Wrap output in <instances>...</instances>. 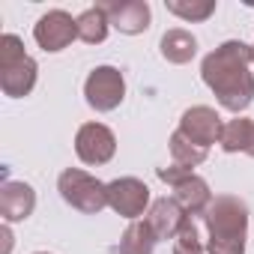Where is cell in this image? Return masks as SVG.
Returning <instances> with one entry per match:
<instances>
[{"mask_svg": "<svg viewBox=\"0 0 254 254\" xmlns=\"http://www.w3.org/2000/svg\"><path fill=\"white\" fill-rule=\"evenodd\" d=\"M251 63H254L251 45L239 39H227L203 57V66H200L203 84L215 93L221 108L242 114L251 105L254 99V75L248 72Z\"/></svg>", "mask_w": 254, "mask_h": 254, "instance_id": "obj_1", "label": "cell"}, {"mask_svg": "<svg viewBox=\"0 0 254 254\" xmlns=\"http://www.w3.org/2000/svg\"><path fill=\"white\" fill-rule=\"evenodd\" d=\"M206 224V251L209 254H245L248 236V206L233 194L212 197L209 209L203 212Z\"/></svg>", "mask_w": 254, "mask_h": 254, "instance_id": "obj_2", "label": "cell"}, {"mask_svg": "<svg viewBox=\"0 0 254 254\" xmlns=\"http://www.w3.org/2000/svg\"><path fill=\"white\" fill-rule=\"evenodd\" d=\"M57 191L72 209L87 212V215H96L108 206V186L81 168H66L57 180Z\"/></svg>", "mask_w": 254, "mask_h": 254, "instance_id": "obj_3", "label": "cell"}, {"mask_svg": "<svg viewBox=\"0 0 254 254\" xmlns=\"http://www.w3.org/2000/svg\"><path fill=\"white\" fill-rule=\"evenodd\" d=\"M84 99L93 111L108 114L126 99V78L117 66H96L84 81Z\"/></svg>", "mask_w": 254, "mask_h": 254, "instance_id": "obj_4", "label": "cell"}, {"mask_svg": "<svg viewBox=\"0 0 254 254\" xmlns=\"http://www.w3.org/2000/svg\"><path fill=\"white\" fill-rule=\"evenodd\" d=\"M108 206L123 218L138 221L144 215V209L153 206L147 183H141L138 177H120V180L108 183Z\"/></svg>", "mask_w": 254, "mask_h": 254, "instance_id": "obj_5", "label": "cell"}, {"mask_svg": "<svg viewBox=\"0 0 254 254\" xmlns=\"http://www.w3.org/2000/svg\"><path fill=\"white\" fill-rule=\"evenodd\" d=\"M75 153L84 165H108L117 153V138L102 123H84L75 135Z\"/></svg>", "mask_w": 254, "mask_h": 254, "instance_id": "obj_6", "label": "cell"}, {"mask_svg": "<svg viewBox=\"0 0 254 254\" xmlns=\"http://www.w3.org/2000/svg\"><path fill=\"white\" fill-rule=\"evenodd\" d=\"M33 39L42 51H63L72 45V39H78V18H72L63 9H51L45 12L36 27H33Z\"/></svg>", "mask_w": 254, "mask_h": 254, "instance_id": "obj_7", "label": "cell"}, {"mask_svg": "<svg viewBox=\"0 0 254 254\" xmlns=\"http://www.w3.org/2000/svg\"><path fill=\"white\" fill-rule=\"evenodd\" d=\"M180 132H183L191 144L209 150L212 144H221L224 123H221V117H218L212 108H206V105H194V108H189V111L180 117Z\"/></svg>", "mask_w": 254, "mask_h": 254, "instance_id": "obj_8", "label": "cell"}, {"mask_svg": "<svg viewBox=\"0 0 254 254\" xmlns=\"http://www.w3.org/2000/svg\"><path fill=\"white\" fill-rule=\"evenodd\" d=\"M99 9L108 15L111 27H117L126 36H138L150 27V3L147 0H114V3H99Z\"/></svg>", "mask_w": 254, "mask_h": 254, "instance_id": "obj_9", "label": "cell"}, {"mask_svg": "<svg viewBox=\"0 0 254 254\" xmlns=\"http://www.w3.org/2000/svg\"><path fill=\"white\" fill-rule=\"evenodd\" d=\"M33 209H36V191L27 183L3 180V186H0V215H3V221L6 224L24 221L33 215Z\"/></svg>", "mask_w": 254, "mask_h": 254, "instance_id": "obj_10", "label": "cell"}, {"mask_svg": "<svg viewBox=\"0 0 254 254\" xmlns=\"http://www.w3.org/2000/svg\"><path fill=\"white\" fill-rule=\"evenodd\" d=\"M186 218H189L186 209L174 197H159V200H153V206H150V212H147L144 221L150 224V230L162 242V239H177V233L183 230Z\"/></svg>", "mask_w": 254, "mask_h": 254, "instance_id": "obj_11", "label": "cell"}, {"mask_svg": "<svg viewBox=\"0 0 254 254\" xmlns=\"http://www.w3.org/2000/svg\"><path fill=\"white\" fill-rule=\"evenodd\" d=\"M174 200L186 209V215H203L212 203V191H209V183L197 174L186 177L180 186H174Z\"/></svg>", "mask_w": 254, "mask_h": 254, "instance_id": "obj_12", "label": "cell"}, {"mask_svg": "<svg viewBox=\"0 0 254 254\" xmlns=\"http://www.w3.org/2000/svg\"><path fill=\"white\" fill-rule=\"evenodd\" d=\"M36 72H39V66H36V60L27 54L21 63H15V66H9V69H0V90H3L6 96H12V99H21V96H27V93L33 90Z\"/></svg>", "mask_w": 254, "mask_h": 254, "instance_id": "obj_13", "label": "cell"}, {"mask_svg": "<svg viewBox=\"0 0 254 254\" xmlns=\"http://www.w3.org/2000/svg\"><path fill=\"white\" fill-rule=\"evenodd\" d=\"M159 48H162V57H165L168 63H177V66H183V63H189V60L197 54V39H194L189 30H183V27H174V30H168V33L162 36Z\"/></svg>", "mask_w": 254, "mask_h": 254, "instance_id": "obj_14", "label": "cell"}, {"mask_svg": "<svg viewBox=\"0 0 254 254\" xmlns=\"http://www.w3.org/2000/svg\"><path fill=\"white\" fill-rule=\"evenodd\" d=\"M156 233L150 230L147 221H132L129 227H126L120 245H117V254H153L156 248Z\"/></svg>", "mask_w": 254, "mask_h": 254, "instance_id": "obj_15", "label": "cell"}, {"mask_svg": "<svg viewBox=\"0 0 254 254\" xmlns=\"http://www.w3.org/2000/svg\"><path fill=\"white\" fill-rule=\"evenodd\" d=\"M251 132H254V120H248V117L227 120L224 123V132H221V150L224 153H248Z\"/></svg>", "mask_w": 254, "mask_h": 254, "instance_id": "obj_16", "label": "cell"}, {"mask_svg": "<svg viewBox=\"0 0 254 254\" xmlns=\"http://www.w3.org/2000/svg\"><path fill=\"white\" fill-rule=\"evenodd\" d=\"M108 27H111V21H108V15L99 6H90V9H84L78 15V39H84L87 45L105 42L108 39Z\"/></svg>", "mask_w": 254, "mask_h": 254, "instance_id": "obj_17", "label": "cell"}, {"mask_svg": "<svg viewBox=\"0 0 254 254\" xmlns=\"http://www.w3.org/2000/svg\"><path fill=\"white\" fill-rule=\"evenodd\" d=\"M206 153L209 150H203V147H197V144H191L180 129L171 135V156H174V165H180V168H197V165H203L206 162Z\"/></svg>", "mask_w": 254, "mask_h": 254, "instance_id": "obj_18", "label": "cell"}, {"mask_svg": "<svg viewBox=\"0 0 254 254\" xmlns=\"http://www.w3.org/2000/svg\"><path fill=\"white\" fill-rule=\"evenodd\" d=\"M168 12H174L183 21H206L215 12V0H165Z\"/></svg>", "mask_w": 254, "mask_h": 254, "instance_id": "obj_19", "label": "cell"}, {"mask_svg": "<svg viewBox=\"0 0 254 254\" xmlns=\"http://www.w3.org/2000/svg\"><path fill=\"white\" fill-rule=\"evenodd\" d=\"M174 254H206L203 245H200V236H197V224H194L191 215L186 218L183 230H180L177 239H174Z\"/></svg>", "mask_w": 254, "mask_h": 254, "instance_id": "obj_20", "label": "cell"}, {"mask_svg": "<svg viewBox=\"0 0 254 254\" xmlns=\"http://www.w3.org/2000/svg\"><path fill=\"white\" fill-rule=\"evenodd\" d=\"M27 54H24V42L15 36V33H3L0 36V69H9L15 63H21Z\"/></svg>", "mask_w": 254, "mask_h": 254, "instance_id": "obj_21", "label": "cell"}, {"mask_svg": "<svg viewBox=\"0 0 254 254\" xmlns=\"http://www.w3.org/2000/svg\"><path fill=\"white\" fill-rule=\"evenodd\" d=\"M186 177H191L189 168H180V165H171V168H159V180L168 183V186H180Z\"/></svg>", "mask_w": 254, "mask_h": 254, "instance_id": "obj_22", "label": "cell"}, {"mask_svg": "<svg viewBox=\"0 0 254 254\" xmlns=\"http://www.w3.org/2000/svg\"><path fill=\"white\" fill-rule=\"evenodd\" d=\"M248 156L254 159V132H251V144H248Z\"/></svg>", "mask_w": 254, "mask_h": 254, "instance_id": "obj_23", "label": "cell"}, {"mask_svg": "<svg viewBox=\"0 0 254 254\" xmlns=\"http://www.w3.org/2000/svg\"><path fill=\"white\" fill-rule=\"evenodd\" d=\"M36 254H48V251H36Z\"/></svg>", "mask_w": 254, "mask_h": 254, "instance_id": "obj_24", "label": "cell"}, {"mask_svg": "<svg viewBox=\"0 0 254 254\" xmlns=\"http://www.w3.org/2000/svg\"><path fill=\"white\" fill-rule=\"evenodd\" d=\"M251 54H254V45H251Z\"/></svg>", "mask_w": 254, "mask_h": 254, "instance_id": "obj_25", "label": "cell"}]
</instances>
